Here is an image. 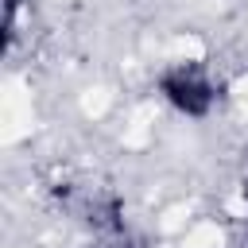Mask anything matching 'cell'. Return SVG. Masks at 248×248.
Returning <instances> with one entry per match:
<instances>
[{
  "mask_svg": "<svg viewBox=\"0 0 248 248\" xmlns=\"http://www.w3.org/2000/svg\"><path fill=\"white\" fill-rule=\"evenodd\" d=\"M155 93L182 120H209L217 112V105H221V81L198 58H174V62H167L159 70V78H155Z\"/></svg>",
  "mask_w": 248,
  "mask_h": 248,
  "instance_id": "cell-1",
  "label": "cell"
}]
</instances>
